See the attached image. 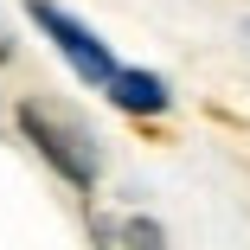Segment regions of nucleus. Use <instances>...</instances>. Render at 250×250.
<instances>
[{
	"label": "nucleus",
	"mask_w": 250,
	"mask_h": 250,
	"mask_svg": "<svg viewBox=\"0 0 250 250\" xmlns=\"http://www.w3.org/2000/svg\"><path fill=\"white\" fill-rule=\"evenodd\" d=\"M103 96L122 109V116H161L173 96H167V77H154V71H109V83H103Z\"/></svg>",
	"instance_id": "obj_3"
},
{
	"label": "nucleus",
	"mask_w": 250,
	"mask_h": 250,
	"mask_svg": "<svg viewBox=\"0 0 250 250\" xmlns=\"http://www.w3.org/2000/svg\"><path fill=\"white\" fill-rule=\"evenodd\" d=\"M13 58V39H7V26H0V64H7Z\"/></svg>",
	"instance_id": "obj_5"
},
{
	"label": "nucleus",
	"mask_w": 250,
	"mask_h": 250,
	"mask_svg": "<svg viewBox=\"0 0 250 250\" xmlns=\"http://www.w3.org/2000/svg\"><path fill=\"white\" fill-rule=\"evenodd\" d=\"M13 122H20V135L39 147V161L52 167L64 186H77V192L96 186V141H90V128H77L71 116L45 109V103H20Z\"/></svg>",
	"instance_id": "obj_1"
},
{
	"label": "nucleus",
	"mask_w": 250,
	"mask_h": 250,
	"mask_svg": "<svg viewBox=\"0 0 250 250\" xmlns=\"http://www.w3.org/2000/svg\"><path fill=\"white\" fill-rule=\"evenodd\" d=\"M26 13L39 20V32L52 39V45H58V58H64V64H71V71H77V77H83L90 90H103V83H109L116 58H109V45L96 39V32H90L83 20H71L64 7H52V0H32Z\"/></svg>",
	"instance_id": "obj_2"
},
{
	"label": "nucleus",
	"mask_w": 250,
	"mask_h": 250,
	"mask_svg": "<svg viewBox=\"0 0 250 250\" xmlns=\"http://www.w3.org/2000/svg\"><path fill=\"white\" fill-rule=\"evenodd\" d=\"M90 237H103V244H167V231L147 225V218H90Z\"/></svg>",
	"instance_id": "obj_4"
}]
</instances>
